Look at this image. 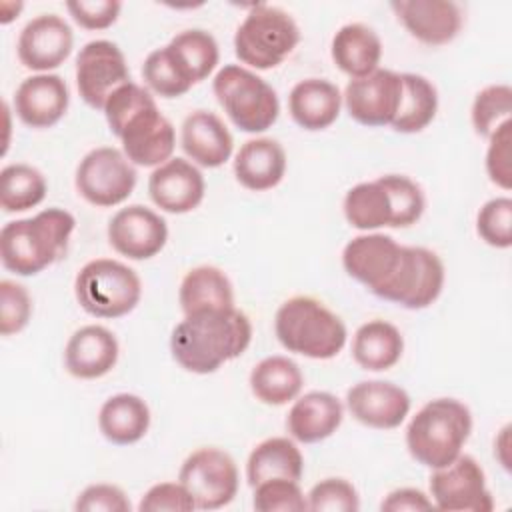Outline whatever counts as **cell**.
Returning <instances> with one entry per match:
<instances>
[{
	"instance_id": "obj_1",
	"label": "cell",
	"mask_w": 512,
	"mask_h": 512,
	"mask_svg": "<svg viewBox=\"0 0 512 512\" xmlns=\"http://www.w3.org/2000/svg\"><path fill=\"white\" fill-rule=\"evenodd\" d=\"M250 342L252 322L232 306L184 314L170 334V352L184 370L212 374L242 356Z\"/></svg>"
},
{
	"instance_id": "obj_2",
	"label": "cell",
	"mask_w": 512,
	"mask_h": 512,
	"mask_svg": "<svg viewBox=\"0 0 512 512\" xmlns=\"http://www.w3.org/2000/svg\"><path fill=\"white\" fill-rule=\"evenodd\" d=\"M102 112L110 132L122 142V152L134 166L156 168L172 158L174 126L144 86L132 80L120 86L106 100Z\"/></svg>"
},
{
	"instance_id": "obj_3",
	"label": "cell",
	"mask_w": 512,
	"mask_h": 512,
	"mask_svg": "<svg viewBox=\"0 0 512 512\" xmlns=\"http://www.w3.org/2000/svg\"><path fill=\"white\" fill-rule=\"evenodd\" d=\"M74 228L76 218L58 206L4 224L0 230L2 266L16 276L40 274L66 254Z\"/></svg>"
},
{
	"instance_id": "obj_4",
	"label": "cell",
	"mask_w": 512,
	"mask_h": 512,
	"mask_svg": "<svg viewBox=\"0 0 512 512\" xmlns=\"http://www.w3.org/2000/svg\"><path fill=\"white\" fill-rule=\"evenodd\" d=\"M472 432V412L456 398L426 402L406 426V448L426 468H442L462 454Z\"/></svg>"
},
{
	"instance_id": "obj_5",
	"label": "cell",
	"mask_w": 512,
	"mask_h": 512,
	"mask_svg": "<svg viewBox=\"0 0 512 512\" xmlns=\"http://www.w3.org/2000/svg\"><path fill=\"white\" fill-rule=\"evenodd\" d=\"M274 332L282 348L312 360L338 356L348 340L342 318L312 296L282 302L274 316Z\"/></svg>"
},
{
	"instance_id": "obj_6",
	"label": "cell",
	"mask_w": 512,
	"mask_h": 512,
	"mask_svg": "<svg viewBox=\"0 0 512 512\" xmlns=\"http://www.w3.org/2000/svg\"><path fill=\"white\" fill-rule=\"evenodd\" d=\"M300 28L284 8L254 4L234 34V54L246 68L272 70L298 46Z\"/></svg>"
},
{
	"instance_id": "obj_7",
	"label": "cell",
	"mask_w": 512,
	"mask_h": 512,
	"mask_svg": "<svg viewBox=\"0 0 512 512\" xmlns=\"http://www.w3.org/2000/svg\"><path fill=\"white\" fill-rule=\"evenodd\" d=\"M212 92L230 122L242 132L260 134L278 120L280 100L276 90L242 64L222 66L212 80Z\"/></svg>"
},
{
	"instance_id": "obj_8",
	"label": "cell",
	"mask_w": 512,
	"mask_h": 512,
	"mask_svg": "<svg viewBox=\"0 0 512 512\" xmlns=\"http://www.w3.org/2000/svg\"><path fill=\"white\" fill-rule=\"evenodd\" d=\"M74 294L90 316L120 318L138 306L142 282L128 264L114 258H96L86 262L76 274Z\"/></svg>"
},
{
	"instance_id": "obj_9",
	"label": "cell",
	"mask_w": 512,
	"mask_h": 512,
	"mask_svg": "<svg viewBox=\"0 0 512 512\" xmlns=\"http://www.w3.org/2000/svg\"><path fill=\"white\" fill-rule=\"evenodd\" d=\"M138 174L126 154L114 146L90 150L76 168V190L92 206H118L134 192Z\"/></svg>"
},
{
	"instance_id": "obj_10",
	"label": "cell",
	"mask_w": 512,
	"mask_h": 512,
	"mask_svg": "<svg viewBox=\"0 0 512 512\" xmlns=\"http://www.w3.org/2000/svg\"><path fill=\"white\" fill-rule=\"evenodd\" d=\"M178 482L188 490L198 510H218L234 500L240 476L228 452L206 446L186 456L178 472Z\"/></svg>"
},
{
	"instance_id": "obj_11",
	"label": "cell",
	"mask_w": 512,
	"mask_h": 512,
	"mask_svg": "<svg viewBox=\"0 0 512 512\" xmlns=\"http://www.w3.org/2000/svg\"><path fill=\"white\" fill-rule=\"evenodd\" d=\"M434 508L448 512H490L492 494L486 486V474L476 458L460 454L450 464L432 470L428 480Z\"/></svg>"
},
{
	"instance_id": "obj_12",
	"label": "cell",
	"mask_w": 512,
	"mask_h": 512,
	"mask_svg": "<svg viewBox=\"0 0 512 512\" xmlns=\"http://www.w3.org/2000/svg\"><path fill=\"white\" fill-rule=\"evenodd\" d=\"M404 258V246L392 236L366 232L352 238L342 250V266L350 278L384 298Z\"/></svg>"
},
{
	"instance_id": "obj_13",
	"label": "cell",
	"mask_w": 512,
	"mask_h": 512,
	"mask_svg": "<svg viewBox=\"0 0 512 512\" xmlns=\"http://www.w3.org/2000/svg\"><path fill=\"white\" fill-rule=\"evenodd\" d=\"M128 82L130 70L118 44L92 40L80 48L76 56V88L90 108L102 110L112 92Z\"/></svg>"
},
{
	"instance_id": "obj_14",
	"label": "cell",
	"mask_w": 512,
	"mask_h": 512,
	"mask_svg": "<svg viewBox=\"0 0 512 512\" xmlns=\"http://www.w3.org/2000/svg\"><path fill=\"white\" fill-rule=\"evenodd\" d=\"M444 280V262L436 252L424 246H404L402 266L384 300L408 310H422L438 300Z\"/></svg>"
},
{
	"instance_id": "obj_15",
	"label": "cell",
	"mask_w": 512,
	"mask_h": 512,
	"mask_svg": "<svg viewBox=\"0 0 512 512\" xmlns=\"http://www.w3.org/2000/svg\"><path fill=\"white\" fill-rule=\"evenodd\" d=\"M402 98L400 72L378 68L368 76L352 78L342 94V102L352 120L368 128L390 126Z\"/></svg>"
},
{
	"instance_id": "obj_16",
	"label": "cell",
	"mask_w": 512,
	"mask_h": 512,
	"mask_svg": "<svg viewBox=\"0 0 512 512\" xmlns=\"http://www.w3.org/2000/svg\"><path fill=\"white\" fill-rule=\"evenodd\" d=\"M74 32L58 14H40L26 22L18 34L16 52L24 68L46 74L72 54Z\"/></svg>"
},
{
	"instance_id": "obj_17",
	"label": "cell",
	"mask_w": 512,
	"mask_h": 512,
	"mask_svg": "<svg viewBox=\"0 0 512 512\" xmlns=\"http://www.w3.org/2000/svg\"><path fill=\"white\" fill-rule=\"evenodd\" d=\"M108 242L128 260H148L166 246L168 224L152 208L130 204L110 218Z\"/></svg>"
},
{
	"instance_id": "obj_18",
	"label": "cell",
	"mask_w": 512,
	"mask_h": 512,
	"mask_svg": "<svg viewBox=\"0 0 512 512\" xmlns=\"http://www.w3.org/2000/svg\"><path fill=\"white\" fill-rule=\"evenodd\" d=\"M346 408L354 420L368 428H398L410 412L408 392L386 380H364L346 392Z\"/></svg>"
},
{
	"instance_id": "obj_19",
	"label": "cell",
	"mask_w": 512,
	"mask_h": 512,
	"mask_svg": "<svg viewBox=\"0 0 512 512\" xmlns=\"http://www.w3.org/2000/svg\"><path fill=\"white\" fill-rule=\"evenodd\" d=\"M206 192V182L196 164L184 158H170L156 166L148 178L152 202L168 214H188L196 210Z\"/></svg>"
},
{
	"instance_id": "obj_20",
	"label": "cell",
	"mask_w": 512,
	"mask_h": 512,
	"mask_svg": "<svg viewBox=\"0 0 512 512\" xmlns=\"http://www.w3.org/2000/svg\"><path fill=\"white\" fill-rule=\"evenodd\" d=\"M390 8L408 34L428 46L452 42L464 24L462 8L452 0H396Z\"/></svg>"
},
{
	"instance_id": "obj_21",
	"label": "cell",
	"mask_w": 512,
	"mask_h": 512,
	"mask_svg": "<svg viewBox=\"0 0 512 512\" xmlns=\"http://www.w3.org/2000/svg\"><path fill=\"white\" fill-rule=\"evenodd\" d=\"M70 104V92L58 74H34L20 82L14 94V114L30 128H50L58 124Z\"/></svg>"
},
{
	"instance_id": "obj_22",
	"label": "cell",
	"mask_w": 512,
	"mask_h": 512,
	"mask_svg": "<svg viewBox=\"0 0 512 512\" xmlns=\"http://www.w3.org/2000/svg\"><path fill=\"white\" fill-rule=\"evenodd\" d=\"M120 346L116 336L100 324L78 328L66 342L64 366L78 380H96L106 376L118 362Z\"/></svg>"
},
{
	"instance_id": "obj_23",
	"label": "cell",
	"mask_w": 512,
	"mask_h": 512,
	"mask_svg": "<svg viewBox=\"0 0 512 512\" xmlns=\"http://www.w3.org/2000/svg\"><path fill=\"white\" fill-rule=\"evenodd\" d=\"M180 144L192 164L202 168H218L234 152V138L228 126L208 110H194L184 118Z\"/></svg>"
},
{
	"instance_id": "obj_24",
	"label": "cell",
	"mask_w": 512,
	"mask_h": 512,
	"mask_svg": "<svg viewBox=\"0 0 512 512\" xmlns=\"http://www.w3.org/2000/svg\"><path fill=\"white\" fill-rule=\"evenodd\" d=\"M344 406L324 390H312L298 396L288 410L286 428L292 440L302 444H316L330 438L342 424Z\"/></svg>"
},
{
	"instance_id": "obj_25",
	"label": "cell",
	"mask_w": 512,
	"mask_h": 512,
	"mask_svg": "<svg viewBox=\"0 0 512 512\" xmlns=\"http://www.w3.org/2000/svg\"><path fill=\"white\" fill-rule=\"evenodd\" d=\"M340 108V88L324 78L300 80L292 86L288 96V110L292 120L308 132L330 128L338 120Z\"/></svg>"
},
{
	"instance_id": "obj_26",
	"label": "cell",
	"mask_w": 512,
	"mask_h": 512,
	"mask_svg": "<svg viewBox=\"0 0 512 512\" xmlns=\"http://www.w3.org/2000/svg\"><path fill=\"white\" fill-rule=\"evenodd\" d=\"M286 164V152L278 140L252 138L234 156V176L246 190L264 192L282 182Z\"/></svg>"
},
{
	"instance_id": "obj_27",
	"label": "cell",
	"mask_w": 512,
	"mask_h": 512,
	"mask_svg": "<svg viewBox=\"0 0 512 512\" xmlns=\"http://www.w3.org/2000/svg\"><path fill=\"white\" fill-rule=\"evenodd\" d=\"M330 56L346 76L362 78L378 70L382 60V40L374 28L350 22L338 28L330 44Z\"/></svg>"
},
{
	"instance_id": "obj_28",
	"label": "cell",
	"mask_w": 512,
	"mask_h": 512,
	"mask_svg": "<svg viewBox=\"0 0 512 512\" xmlns=\"http://www.w3.org/2000/svg\"><path fill=\"white\" fill-rule=\"evenodd\" d=\"M150 408L144 398L120 392L104 400L98 412V428L102 436L116 446L140 442L150 428Z\"/></svg>"
},
{
	"instance_id": "obj_29",
	"label": "cell",
	"mask_w": 512,
	"mask_h": 512,
	"mask_svg": "<svg viewBox=\"0 0 512 512\" xmlns=\"http://www.w3.org/2000/svg\"><path fill=\"white\" fill-rule=\"evenodd\" d=\"M404 354L402 332L386 320L364 322L352 338V358L368 372H384L400 362Z\"/></svg>"
},
{
	"instance_id": "obj_30",
	"label": "cell",
	"mask_w": 512,
	"mask_h": 512,
	"mask_svg": "<svg viewBox=\"0 0 512 512\" xmlns=\"http://www.w3.org/2000/svg\"><path fill=\"white\" fill-rule=\"evenodd\" d=\"M250 390L266 406H284L296 400L304 386L300 366L288 356H266L250 372Z\"/></svg>"
},
{
	"instance_id": "obj_31",
	"label": "cell",
	"mask_w": 512,
	"mask_h": 512,
	"mask_svg": "<svg viewBox=\"0 0 512 512\" xmlns=\"http://www.w3.org/2000/svg\"><path fill=\"white\" fill-rule=\"evenodd\" d=\"M304 474V456L296 442L286 436L262 440L246 460V480L254 488L270 478L300 480Z\"/></svg>"
},
{
	"instance_id": "obj_32",
	"label": "cell",
	"mask_w": 512,
	"mask_h": 512,
	"mask_svg": "<svg viewBox=\"0 0 512 512\" xmlns=\"http://www.w3.org/2000/svg\"><path fill=\"white\" fill-rule=\"evenodd\" d=\"M178 302L184 314L234 306V288L226 272L216 266H196L180 282Z\"/></svg>"
},
{
	"instance_id": "obj_33",
	"label": "cell",
	"mask_w": 512,
	"mask_h": 512,
	"mask_svg": "<svg viewBox=\"0 0 512 512\" xmlns=\"http://www.w3.org/2000/svg\"><path fill=\"white\" fill-rule=\"evenodd\" d=\"M402 98L392 128L400 134H416L432 124L438 112V90L422 74L400 72Z\"/></svg>"
},
{
	"instance_id": "obj_34",
	"label": "cell",
	"mask_w": 512,
	"mask_h": 512,
	"mask_svg": "<svg viewBox=\"0 0 512 512\" xmlns=\"http://www.w3.org/2000/svg\"><path fill=\"white\" fill-rule=\"evenodd\" d=\"M346 222L362 232L392 226V204L384 184L376 178L352 186L342 202Z\"/></svg>"
},
{
	"instance_id": "obj_35",
	"label": "cell",
	"mask_w": 512,
	"mask_h": 512,
	"mask_svg": "<svg viewBox=\"0 0 512 512\" xmlns=\"http://www.w3.org/2000/svg\"><path fill=\"white\" fill-rule=\"evenodd\" d=\"M166 46L192 84L206 80L216 70L220 60L216 38L200 28L178 32Z\"/></svg>"
},
{
	"instance_id": "obj_36",
	"label": "cell",
	"mask_w": 512,
	"mask_h": 512,
	"mask_svg": "<svg viewBox=\"0 0 512 512\" xmlns=\"http://www.w3.org/2000/svg\"><path fill=\"white\" fill-rule=\"evenodd\" d=\"M46 192L44 174L30 164H8L0 172V206L6 214L36 208L46 198Z\"/></svg>"
},
{
	"instance_id": "obj_37",
	"label": "cell",
	"mask_w": 512,
	"mask_h": 512,
	"mask_svg": "<svg viewBox=\"0 0 512 512\" xmlns=\"http://www.w3.org/2000/svg\"><path fill=\"white\" fill-rule=\"evenodd\" d=\"M142 78L150 92L160 98H180L194 86L168 46L156 48L146 56L142 64Z\"/></svg>"
},
{
	"instance_id": "obj_38",
	"label": "cell",
	"mask_w": 512,
	"mask_h": 512,
	"mask_svg": "<svg viewBox=\"0 0 512 512\" xmlns=\"http://www.w3.org/2000/svg\"><path fill=\"white\" fill-rule=\"evenodd\" d=\"M512 112V88L508 84H490L482 88L472 102L470 120L478 136L490 138L504 122L510 120Z\"/></svg>"
},
{
	"instance_id": "obj_39",
	"label": "cell",
	"mask_w": 512,
	"mask_h": 512,
	"mask_svg": "<svg viewBox=\"0 0 512 512\" xmlns=\"http://www.w3.org/2000/svg\"><path fill=\"white\" fill-rule=\"evenodd\" d=\"M384 184L390 204H392V226L390 228H408L416 224L426 208V198L422 188L404 174H384L378 176Z\"/></svg>"
},
{
	"instance_id": "obj_40",
	"label": "cell",
	"mask_w": 512,
	"mask_h": 512,
	"mask_svg": "<svg viewBox=\"0 0 512 512\" xmlns=\"http://www.w3.org/2000/svg\"><path fill=\"white\" fill-rule=\"evenodd\" d=\"M254 508L258 512H302L308 510L306 494L298 480L270 478L254 486Z\"/></svg>"
},
{
	"instance_id": "obj_41",
	"label": "cell",
	"mask_w": 512,
	"mask_h": 512,
	"mask_svg": "<svg viewBox=\"0 0 512 512\" xmlns=\"http://www.w3.org/2000/svg\"><path fill=\"white\" fill-rule=\"evenodd\" d=\"M478 236L492 248L506 250L512 246V200L496 196L478 210L476 216Z\"/></svg>"
},
{
	"instance_id": "obj_42",
	"label": "cell",
	"mask_w": 512,
	"mask_h": 512,
	"mask_svg": "<svg viewBox=\"0 0 512 512\" xmlns=\"http://www.w3.org/2000/svg\"><path fill=\"white\" fill-rule=\"evenodd\" d=\"M312 512H356L360 508L358 490L346 478H324L306 494Z\"/></svg>"
},
{
	"instance_id": "obj_43",
	"label": "cell",
	"mask_w": 512,
	"mask_h": 512,
	"mask_svg": "<svg viewBox=\"0 0 512 512\" xmlns=\"http://www.w3.org/2000/svg\"><path fill=\"white\" fill-rule=\"evenodd\" d=\"M32 318V298L26 286L14 280H0V334H20Z\"/></svg>"
},
{
	"instance_id": "obj_44",
	"label": "cell",
	"mask_w": 512,
	"mask_h": 512,
	"mask_svg": "<svg viewBox=\"0 0 512 512\" xmlns=\"http://www.w3.org/2000/svg\"><path fill=\"white\" fill-rule=\"evenodd\" d=\"M512 120L504 122L490 138L486 150V174L502 190L512 186Z\"/></svg>"
},
{
	"instance_id": "obj_45",
	"label": "cell",
	"mask_w": 512,
	"mask_h": 512,
	"mask_svg": "<svg viewBox=\"0 0 512 512\" xmlns=\"http://www.w3.org/2000/svg\"><path fill=\"white\" fill-rule=\"evenodd\" d=\"M66 10L72 20L84 30H106L110 28L122 10L118 0H70Z\"/></svg>"
},
{
	"instance_id": "obj_46",
	"label": "cell",
	"mask_w": 512,
	"mask_h": 512,
	"mask_svg": "<svg viewBox=\"0 0 512 512\" xmlns=\"http://www.w3.org/2000/svg\"><path fill=\"white\" fill-rule=\"evenodd\" d=\"M140 512H190L194 500L180 482H158L146 490L138 504Z\"/></svg>"
},
{
	"instance_id": "obj_47",
	"label": "cell",
	"mask_w": 512,
	"mask_h": 512,
	"mask_svg": "<svg viewBox=\"0 0 512 512\" xmlns=\"http://www.w3.org/2000/svg\"><path fill=\"white\" fill-rule=\"evenodd\" d=\"M130 508L132 504L126 492L106 482L86 486L74 502V510L78 512H130Z\"/></svg>"
},
{
	"instance_id": "obj_48",
	"label": "cell",
	"mask_w": 512,
	"mask_h": 512,
	"mask_svg": "<svg viewBox=\"0 0 512 512\" xmlns=\"http://www.w3.org/2000/svg\"><path fill=\"white\" fill-rule=\"evenodd\" d=\"M386 512H418V510H432L434 504L430 496H426L418 488H396L392 490L380 504Z\"/></svg>"
},
{
	"instance_id": "obj_49",
	"label": "cell",
	"mask_w": 512,
	"mask_h": 512,
	"mask_svg": "<svg viewBox=\"0 0 512 512\" xmlns=\"http://www.w3.org/2000/svg\"><path fill=\"white\" fill-rule=\"evenodd\" d=\"M508 446H510V426L506 424L500 434L494 440V456L498 458V462L502 464L504 470H510V454H508Z\"/></svg>"
}]
</instances>
